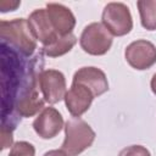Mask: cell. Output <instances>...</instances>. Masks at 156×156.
I'll return each instance as SVG.
<instances>
[{
    "instance_id": "obj_8",
    "label": "cell",
    "mask_w": 156,
    "mask_h": 156,
    "mask_svg": "<svg viewBox=\"0 0 156 156\" xmlns=\"http://www.w3.org/2000/svg\"><path fill=\"white\" fill-rule=\"evenodd\" d=\"M94 98L95 96L91 90L88 89L85 85L79 83H72L63 100L66 108L72 115V117H80L89 110Z\"/></svg>"
},
{
    "instance_id": "obj_14",
    "label": "cell",
    "mask_w": 156,
    "mask_h": 156,
    "mask_svg": "<svg viewBox=\"0 0 156 156\" xmlns=\"http://www.w3.org/2000/svg\"><path fill=\"white\" fill-rule=\"evenodd\" d=\"M136 6L141 26L147 30H156V0H139Z\"/></svg>"
},
{
    "instance_id": "obj_12",
    "label": "cell",
    "mask_w": 156,
    "mask_h": 156,
    "mask_svg": "<svg viewBox=\"0 0 156 156\" xmlns=\"http://www.w3.org/2000/svg\"><path fill=\"white\" fill-rule=\"evenodd\" d=\"M45 100L39 96L38 88L30 90L23 98H21L13 106V111L16 112L17 117H32L37 115L39 111H43Z\"/></svg>"
},
{
    "instance_id": "obj_15",
    "label": "cell",
    "mask_w": 156,
    "mask_h": 156,
    "mask_svg": "<svg viewBox=\"0 0 156 156\" xmlns=\"http://www.w3.org/2000/svg\"><path fill=\"white\" fill-rule=\"evenodd\" d=\"M9 156H35V147L28 141H17L11 146Z\"/></svg>"
},
{
    "instance_id": "obj_16",
    "label": "cell",
    "mask_w": 156,
    "mask_h": 156,
    "mask_svg": "<svg viewBox=\"0 0 156 156\" xmlns=\"http://www.w3.org/2000/svg\"><path fill=\"white\" fill-rule=\"evenodd\" d=\"M118 156H151L150 151L141 145H130L122 149Z\"/></svg>"
},
{
    "instance_id": "obj_17",
    "label": "cell",
    "mask_w": 156,
    "mask_h": 156,
    "mask_svg": "<svg viewBox=\"0 0 156 156\" xmlns=\"http://www.w3.org/2000/svg\"><path fill=\"white\" fill-rule=\"evenodd\" d=\"M13 145V136H12V128L6 126L1 127V149H7Z\"/></svg>"
},
{
    "instance_id": "obj_3",
    "label": "cell",
    "mask_w": 156,
    "mask_h": 156,
    "mask_svg": "<svg viewBox=\"0 0 156 156\" xmlns=\"http://www.w3.org/2000/svg\"><path fill=\"white\" fill-rule=\"evenodd\" d=\"M113 35L100 22L88 24L79 38V44L83 51L93 56L105 55L112 46Z\"/></svg>"
},
{
    "instance_id": "obj_6",
    "label": "cell",
    "mask_w": 156,
    "mask_h": 156,
    "mask_svg": "<svg viewBox=\"0 0 156 156\" xmlns=\"http://www.w3.org/2000/svg\"><path fill=\"white\" fill-rule=\"evenodd\" d=\"M124 57L134 69H147L156 63V46L145 39L132 41L124 50Z\"/></svg>"
},
{
    "instance_id": "obj_5",
    "label": "cell",
    "mask_w": 156,
    "mask_h": 156,
    "mask_svg": "<svg viewBox=\"0 0 156 156\" xmlns=\"http://www.w3.org/2000/svg\"><path fill=\"white\" fill-rule=\"evenodd\" d=\"M38 87L44 100L49 104L60 102L67 93L66 78L58 69H41L38 74Z\"/></svg>"
},
{
    "instance_id": "obj_2",
    "label": "cell",
    "mask_w": 156,
    "mask_h": 156,
    "mask_svg": "<svg viewBox=\"0 0 156 156\" xmlns=\"http://www.w3.org/2000/svg\"><path fill=\"white\" fill-rule=\"evenodd\" d=\"M95 136V132L84 119L72 117L65 123V140L61 149L68 156H78L93 145Z\"/></svg>"
},
{
    "instance_id": "obj_13",
    "label": "cell",
    "mask_w": 156,
    "mask_h": 156,
    "mask_svg": "<svg viewBox=\"0 0 156 156\" xmlns=\"http://www.w3.org/2000/svg\"><path fill=\"white\" fill-rule=\"evenodd\" d=\"M76 44H77V37L72 33L68 35L58 37L50 45L43 46L41 51H43V54H45L49 57H58V56H62V55L69 52Z\"/></svg>"
},
{
    "instance_id": "obj_10",
    "label": "cell",
    "mask_w": 156,
    "mask_h": 156,
    "mask_svg": "<svg viewBox=\"0 0 156 156\" xmlns=\"http://www.w3.org/2000/svg\"><path fill=\"white\" fill-rule=\"evenodd\" d=\"M72 83H79L91 90L94 96H100L108 90V82L104 71L98 67H82L73 74Z\"/></svg>"
},
{
    "instance_id": "obj_9",
    "label": "cell",
    "mask_w": 156,
    "mask_h": 156,
    "mask_svg": "<svg viewBox=\"0 0 156 156\" xmlns=\"http://www.w3.org/2000/svg\"><path fill=\"white\" fill-rule=\"evenodd\" d=\"M28 23H29V27H30V30L34 38L39 40L43 44V46L50 45L58 37H61L55 32L50 22V18L48 16L46 9L34 10L28 17Z\"/></svg>"
},
{
    "instance_id": "obj_19",
    "label": "cell",
    "mask_w": 156,
    "mask_h": 156,
    "mask_svg": "<svg viewBox=\"0 0 156 156\" xmlns=\"http://www.w3.org/2000/svg\"><path fill=\"white\" fill-rule=\"evenodd\" d=\"M43 156H68L67 152H65L62 149H57V150H50L48 152H45Z\"/></svg>"
},
{
    "instance_id": "obj_1",
    "label": "cell",
    "mask_w": 156,
    "mask_h": 156,
    "mask_svg": "<svg viewBox=\"0 0 156 156\" xmlns=\"http://www.w3.org/2000/svg\"><path fill=\"white\" fill-rule=\"evenodd\" d=\"M0 37L1 44L9 45L11 50L24 57H30L37 49V39L26 18H15L11 21L1 20Z\"/></svg>"
},
{
    "instance_id": "obj_4",
    "label": "cell",
    "mask_w": 156,
    "mask_h": 156,
    "mask_svg": "<svg viewBox=\"0 0 156 156\" xmlns=\"http://www.w3.org/2000/svg\"><path fill=\"white\" fill-rule=\"evenodd\" d=\"M101 23L115 37L126 35L133 29L132 13L123 2H108L102 10Z\"/></svg>"
},
{
    "instance_id": "obj_20",
    "label": "cell",
    "mask_w": 156,
    "mask_h": 156,
    "mask_svg": "<svg viewBox=\"0 0 156 156\" xmlns=\"http://www.w3.org/2000/svg\"><path fill=\"white\" fill-rule=\"evenodd\" d=\"M150 87H151V90H152V93L156 95V73L152 76V78H151V82H150Z\"/></svg>"
},
{
    "instance_id": "obj_7",
    "label": "cell",
    "mask_w": 156,
    "mask_h": 156,
    "mask_svg": "<svg viewBox=\"0 0 156 156\" xmlns=\"http://www.w3.org/2000/svg\"><path fill=\"white\" fill-rule=\"evenodd\" d=\"M65 128L62 115L55 107H45L33 121L34 132L43 139L55 138Z\"/></svg>"
},
{
    "instance_id": "obj_18",
    "label": "cell",
    "mask_w": 156,
    "mask_h": 156,
    "mask_svg": "<svg viewBox=\"0 0 156 156\" xmlns=\"http://www.w3.org/2000/svg\"><path fill=\"white\" fill-rule=\"evenodd\" d=\"M7 6V9H5L2 12H6V11H15L17 9V6L21 5V1H1L0 2V6Z\"/></svg>"
},
{
    "instance_id": "obj_11",
    "label": "cell",
    "mask_w": 156,
    "mask_h": 156,
    "mask_svg": "<svg viewBox=\"0 0 156 156\" xmlns=\"http://www.w3.org/2000/svg\"><path fill=\"white\" fill-rule=\"evenodd\" d=\"M45 9L50 22L58 35L62 37L72 34L76 27V17L67 6L57 2H49Z\"/></svg>"
}]
</instances>
